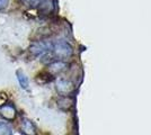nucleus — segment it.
Instances as JSON below:
<instances>
[{
  "label": "nucleus",
  "mask_w": 151,
  "mask_h": 135,
  "mask_svg": "<svg viewBox=\"0 0 151 135\" xmlns=\"http://www.w3.org/2000/svg\"><path fill=\"white\" fill-rule=\"evenodd\" d=\"M44 50H45V45L42 44V43H35V44L32 45L31 49H29V51H31L33 54H35V55H37L40 53L44 52Z\"/></svg>",
  "instance_id": "5"
},
{
  "label": "nucleus",
  "mask_w": 151,
  "mask_h": 135,
  "mask_svg": "<svg viewBox=\"0 0 151 135\" xmlns=\"http://www.w3.org/2000/svg\"><path fill=\"white\" fill-rule=\"evenodd\" d=\"M26 5H31V6H35L40 2V0H23Z\"/></svg>",
  "instance_id": "11"
},
{
  "label": "nucleus",
  "mask_w": 151,
  "mask_h": 135,
  "mask_svg": "<svg viewBox=\"0 0 151 135\" xmlns=\"http://www.w3.org/2000/svg\"><path fill=\"white\" fill-rule=\"evenodd\" d=\"M17 79H18L19 84L22 86V88H27L28 86V79L22 71H17Z\"/></svg>",
  "instance_id": "6"
},
{
  "label": "nucleus",
  "mask_w": 151,
  "mask_h": 135,
  "mask_svg": "<svg viewBox=\"0 0 151 135\" xmlns=\"http://www.w3.org/2000/svg\"><path fill=\"white\" fill-rule=\"evenodd\" d=\"M64 68V64L63 63H54V64H52L50 66V71L52 72H59V71H61Z\"/></svg>",
  "instance_id": "8"
},
{
  "label": "nucleus",
  "mask_w": 151,
  "mask_h": 135,
  "mask_svg": "<svg viewBox=\"0 0 151 135\" xmlns=\"http://www.w3.org/2000/svg\"><path fill=\"white\" fill-rule=\"evenodd\" d=\"M57 53L59 55H67L70 53V50L65 44H59L57 46Z\"/></svg>",
  "instance_id": "7"
},
{
  "label": "nucleus",
  "mask_w": 151,
  "mask_h": 135,
  "mask_svg": "<svg viewBox=\"0 0 151 135\" xmlns=\"http://www.w3.org/2000/svg\"><path fill=\"white\" fill-rule=\"evenodd\" d=\"M7 100H8V97H7L6 94L0 92V107L5 106V105L7 104Z\"/></svg>",
  "instance_id": "9"
},
{
  "label": "nucleus",
  "mask_w": 151,
  "mask_h": 135,
  "mask_svg": "<svg viewBox=\"0 0 151 135\" xmlns=\"http://www.w3.org/2000/svg\"><path fill=\"white\" fill-rule=\"evenodd\" d=\"M0 114L7 121H14L17 116V111H16L13 105H5V106L1 107Z\"/></svg>",
  "instance_id": "1"
},
{
  "label": "nucleus",
  "mask_w": 151,
  "mask_h": 135,
  "mask_svg": "<svg viewBox=\"0 0 151 135\" xmlns=\"http://www.w3.org/2000/svg\"><path fill=\"white\" fill-rule=\"evenodd\" d=\"M57 88L61 94H68L69 91H71L70 84L69 82H67V81H64V80H60V81H58Z\"/></svg>",
  "instance_id": "3"
},
{
  "label": "nucleus",
  "mask_w": 151,
  "mask_h": 135,
  "mask_svg": "<svg viewBox=\"0 0 151 135\" xmlns=\"http://www.w3.org/2000/svg\"><path fill=\"white\" fill-rule=\"evenodd\" d=\"M9 4V0H0V10H4L5 8H7Z\"/></svg>",
  "instance_id": "10"
},
{
  "label": "nucleus",
  "mask_w": 151,
  "mask_h": 135,
  "mask_svg": "<svg viewBox=\"0 0 151 135\" xmlns=\"http://www.w3.org/2000/svg\"><path fill=\"white\" fill-rule=\"evenodd\" d=\"M0 135H13V129L7 122H0Z\"/></svg>",
  "instance_id": "4"
},
{
  "label": "nucleus",
  "mask_w": 151,
  "mask_h": 135,
  "mask_svg": "<svg viewBox=\"0 0 151 135\" xmlns=\"http://www.w3.org/2000/svg\"><path fill=\"white\" fill-rule=\"evenodd\" d=\"M20 131L24 135H36V127L28 119H23L20 123Z\"/></svg>",
  "instance_id": "2"
}]
</instances>
